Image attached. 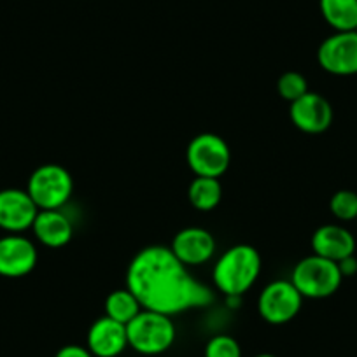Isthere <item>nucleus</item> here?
<instances>
[{
    "mask_svg": "<svg viewBox=\"0 0 357 357\" xmlns=\"http://www.w3.org/2000/svg\"><path fill=\"white\" fill-rule=\"evenodd\" d=\"M126 287L142 308L170 317L214 301L212 291L191 275L190 266L170 247L163 245H149L135 254L126 272Z\"/></svg>",
    "mask_w": 357,
    "mask_h": 357,
    "instance_id": "obj_1",
    "label": "nucleus"
},
{
    "mask_svg": "<svg viewBox=\"0 0 357 357\" xmlns=\"http://www.w3.org/2000/svg\"><path fill=\"white\" fill-rule=\"evenodd\" d=\"M261 266L263 263L257 249L247 243H238L222 252L214 266L212 280L225 296L238 300L254 286Z\"/></svg>",
    "mask_w": 357,
    "mask_h": 357,
    "instance_id": "obj_2",
    "label": "nucleus"
},
{
    "mask_svg": "<svg viewBox=\"0 0 357 357\" xmlns=\"http://www.w3.org/2000/svg\"><path fill=\"white\" fill-rule=\"evenodd\" d=\"M126 335L128 347L137 354L160 356L175 343L177 328L170 315L142 308L139 315L126 324Z\"/></svg>",
    "mask_w": 357,
    "mask_h": 357,
    "instance_id": "obj_3",
    "label": "nucleus"
},
{
    "mask_svg": "<svg viewBox=\"0 0 357 357\" xmlns=\"http://www.w3.org/2000/svg\"><path fill=\"white\" fill-rule=\"evenodd\" d=\"M342 280L343 277L340 273L338 263L317 254L298 261L291 275V282L300 291L301 296L312 300L333 296L342 286Z\"/></svg>",
    "mask_w": 357,
    "mask_h": 357,
    "instance_id": "obj_4",
    "label": "nucleus"
},
{
    "mask_svg": "<svg viewBox=\"0 0 357 357\" xmlns=\"http://www.w3.org/2000/svg\"><path fill=\"white\" fill-rule=\"evenodd\" d=\"M74 181L67 168L61 165H40L32 172L26 184V193L39 211L61 208L72 197Z\"/></svg>",
    "mask_w": 357,
    "mask_h": 357,
    "instance_id": "obj_5",
    "label": "nucleus"
},
{
    "mask_svg": "<svg viewBox=\"0 0 357 357\" xmlns=\"http://www.w3.org/2000/svg\"><path fill=\"white\" fill-rule=\"evenodd\" d=\"M186 160L197 177L219 178L228 170L231 153L222 137L215 133H200L188 146Z\"/></svg>",
    "mask_w": 357,
    "mask_h": 357,
    "instance_id": "obj_6",
    "label": "nucleus"
},
{
    "mask_svg": "<svg viewBox=\"0 0 357 357\" xmlns=\"http://www.w3.org/2000/svg\"><path fill=\"white\" fill-rule=\"evenodd\" d=\"M303 296L291 280H275L263 289L257 300V312L268 324H287L301 310Z\"/></svg>",
    "mask_w": 357,
    "mask_h": 357,
    "instance_id": "obj_7",
    "label": "nucleus"
},
{
    "mask_svg": "<svg viewBox=\"0 0 357 357\" xmlns=\"http://www.w3.org/2000/svg\"><path fill=\"white\" fill-rule=\"evenodd\" d=\"M319 65L333 75L357 74V32H335L317 51Z\"/></svg>",
    "mask_w": 357,
    "mask_h": 357,
    "instance_id": "obj_8",
    "label": "nucleus"
},
{
    "mask_svg": "<svg viewBox=\"0 0 357 357\" xmlns=\"http://www.w3.org/2000/svg\"><path fill=\"white\" fill-rule=\"evenodd\" d=\"M36 245L20 233H9L0 238V275L20 279L32 272L37 264Z\"/></svg>",
    "mask_w": 357,
    "mask_h": 357,
    "instance_id": "obj_9",
    "label": "nucleus"
},
{
    "mask_svg": "<svg viewBox=\"0 0 357 357\" xmlns=\"http://www.w3.org/2000/svg\"><path fill=\"white\" fill-rule=\"evenodd\" d=\"M39 214V207L33 204L26 190L8 188L0 191V229L8 233H23L32 229Z\"/></svg>",
    "mask_w": 357,
    "mask_h": 357,
    "instance_id": "obj_10",
    "label": "nucleus"
},
{
    "mask_svg": "<svg viewBox=\"0 0 357 357\" xmlns=\"http://www.w3.org/2000/svg\"><path fill=\"white\" fill-rule=\"evenodd\" d=\"M86 347L95 357H119L128 349L126 326L107 315L97 319L89 326Z\"/></svg>",
    "mask_w": 357,
    "mask_h": 357,
    "instance_id": "obj_11",
    "label": "nucleus"
},
{
    "mask_svg": "<svg viewBox=\"0 0 357 357\" xmlns=\"http://www.w3.org/2000/svg\"><path fill=\"white\" fill-rule=\"evenodd\" d=\"M289 114L296 128L312 135L326 132L333 123L331 104L314 91H307L303 97L293 102Z\"/></svg>",
    "mask_w": 357,
    "mask_h": 357,
    "instance_id": "obj_12",
    "label": "nucleus"
},
{
    "mask_svg": "<svg viewBox=\"0 0 357 357\" xmlns=\"http://www.w3.org/2000/svg\"><path fill=\"white\" fill-rule=\"evenodd\" d=\"M170 249L186 266H200L214 256L215 240L207 229L191 226L174 236Z\"/></svg>",
    "mask_w": 357,
    "mask_h": 357,
    "instance_id": "obj_13",
    "label": "nucleus"
},
{
    "mask_svg": "<svg viewBox=\"0 0 357 357\" xmlns=\"http://www.w3.org/2000/svg\"><path fill=\"white\" fill-rule=\"evenodd\" d=\"M312 249L317 256L338 263L356 252V238L343 226L324 225L312 235Z\"/></svg>",
    "mask_w": 357,
    "mask_h": 357,
    "instance_id": "obj_14",
    "label": "nucleus"
},
{
    "mask_svg": "<svg viewBox=\"0 0 357 357\" xmlns=\"http://www.w3.org/2000/svg\"><path fill=\"white\" fill-rule=\"evenodd\" d=\"M32 231L43 245L60 249L70 242L74 226L70 219L61 212V208H51V211H39L32 225Z\"/></svg>",
    "mask_w": 357,
    "mask_h": 357,
    "instance_id": "obj_15",
    "label": "nucleus"
},
{
    "mask_svg": "<svg viewBox=\"0 0 357 357\" xmlns=\"http://www.w3.org/2000/svg\"><path fill=\"white\" fill-rule=\"evenodd\" d=\"M322 18L335 32L357 29V0H319Z\"/></svg>",
    "mask_w": 357,
    "mask_h": 357,
    "instance_id": "obj_16",
    "label": "nucleus"
},
{
    "mask_svg": "<svg viewBox=\"0 0 357 357\" xmlns=\"http://www.w3.org/2000/svg\"><path fill=\"white\" fill-rule=\"evenodd\" d=\"M188 198L197 211H214L222 198V186L215 177H197L190 184Z\"/></svg>",
    "mask_w": 357,
    "mask_h": 357,
    "instance_id": "obj_17",
    "label": "nucleus"
},
{
    "mask_svg": "<svg viewBox=\"0 0 357 357\" xmlns=\"http://www.w3.org/2000/svg\"><path fill=\"white\" fill-rule=\"evenodd\" d=\"M140 310H142V305L128 287L126 289H116L105 300V315L125 326L132 319H135Z\"/></svg>",
    "mask_w": 357,
    "mask_h": 357,
    "instance_id": "obj_18",
    "label": "nucleus"
},
{
    "mask_svg": "<svg viewBox=\"0 0 357 357\" xmlns=\"http://www.w3.org/2000/svg\"><path fill=\"white\" fill-rule=\"evenodd\" d=\"M329 211L340 221H357V193L350 190L336 191L329 202Z\"/></svg>",
    "mask_w": 357,
    "mask_h": 357,
    "instance_id": "obj_19",
    "label": "nucleus"
},
{
    "mask_svg": "<svg viewBox=\"0 0 357 357\" xmlns=\"http://www.w3.org/2000/svg\"><path fill=\"white\" fill-rule=\"evenodd\" d=\"M277 89H279L280 97L284 100L293 104L308 91L307 77L300 72H286V74L280 75L279 82H277Z\"/></svg>",
    "mask_w": 357,
    "mask_h": 357,
    "instance_id": "obj_20",
    "label": "nucleus"
},
{
    "mask_svg": "<svg viewBox=\"0 0 357 357\" xmlns=\"http://www.w3.org/2000/svg\"><path fill=\"white\" fill-rule=\"evenodd\" d=\"M205 357H242V347L233 336L215 335L205 345Z\"/></svg>",
    "mask_w": 357,
    "mask_h": 357,
    "instance_id": "obj_21",
    "label": "nucleus"
},
{
    "mask_svg": "<svg viewBox=\"0 0 357 357\" xmlns=\"http://www.w3.org/2000/svg\"><path fill=\"white\" fill-rule=\"evenodd\" d=\"M54 357H95V356L89 352L88 347L75 345V343H72V345L61 347Z\"/></svg>",
    "mask_w": 357,
    "mask_h": 357,
    "instance_id": "obj_22",
    "label": "nucleus"
},
{
    "mask_svg": "<svg viewBox=\"0 0 357 357\" xmlns=\"http://www.w3.org/2000/svg\"><path fill=\"white\" fill-rule=\"evenodd\" d=\"M338 268H340V273H342V277L345 279V277H354L357 273V259L356 256H349L345 257V259L338 261Z\"/></svg>",
    "mask_w": 357,
    "mask_h": 357,
    "instance_id": "obj_23",
    "label": "nucleus"
},
{
    "mask_svg": "<svg viewBox=\"0 0 357 357\" xmlns=\"http://www.w3.org/2000/svg\"><path fill=\"white\" fill-rule=\"evenodd\" d=\"M254 357H277V356H273V354H257V356Z\"/></svg>",
    "mask_w": 357,
    "mask_h": 357,
    "instance_id": "obj_24",
    "label": "nucleus"
},
{
    "mask_svg": "<svg viewBox=\"0 0 357 357\" xmlns=\"http://www.w3.org/2000/svg\"><path fill=\"white\" fill-rule=\"evenodd\" d=\"M356 32H357V29H356Z\"/></svg>",
    "mask_w": 357,
    "mask_h": 357,
    "instance_id": "obj_25",
    "label": "nucleus"
}]
</instances>
